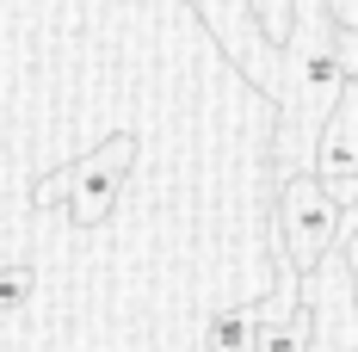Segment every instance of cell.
I'll list each match as a JSON object with an SVG mask.
<instances>
[{"label":"cell","mask_w":358,"mask_h":352,"mask_svg":"<svg viewBox=\"0 0 358 352\" xmlns=\"http://www.w3.org/2000/svg\"><path fill=\"white\" fill-rule=\"evenodd\" d=\"M130 167H136V136H106V148H93V155H80V161L37 179L31 204H69L74 223L93 229V223H106L117 211Z\"/></svg>","instance_id":"6da1fadb"},{"label":"cell","mask_w":358,"mask_h":352,"mask_svg":"<svg viewBox=\"0 0 358 352\" xmlns=\"http://www.w3.org/2000/svg\"><path fill=\"white\" fill-rule=\"evenodd\" d=\"M278 192H285V198H278V223H285V260H290V272H322L327 253L340 247V223H346V211L334 204V192H327L315 174H290Z\"/></svg>","instance_id":"7a4b0ae2"},{"label":"cell","mask_w":358,"mask_h":352,"mask_svg":"<svg viewBox=\"0 0 358 352\" xmlns=\"http://www.w3.org/2000/svg\"><path fill=\"white\" fill-rule=\"evenodd\" d=\"M210 352H259V303H229L204 328Z\"/></svg>","instance_id":"3957f363"},{"label":"cell","mask_w":358,"mask_h":352,"mask_svg":"<svg viewBox=\"0 0 358 352\" xmlns=\"http://www.w3.org/2000/svg\"><path fill=\"white\" fill-rule=\"evenodd\" d=\"M31 290H37V272L25 260H6V266H0V316H19V309L31 303Z\"/></svg>","instance_id":"277c9868"},{"label":"cell","mask_w":358,"mask_h":352,"mask_svg":"<svg viewBox=\"0 0 358 352\" xmlns=\"http://www.w3.org/2000/svg\"><path fill=\"white\" fill-rule=\"evenodd\" d=\"M327 13H334L340 31H358V0H327Z\"/></svg>","instance_id":"5b68a950"},{"label":"cell","mask_w":358,"mask_h":352,"mask_svg":"<svg viewBox=\"0 0 358 352\" xmlns=\"http://www.w3.org/2000/svg\"><path fill=\"white\" fill-rule=\"evenodd\" d=\"M0 167H6V148H0Z\"/></svg>","instance_id":"8992f818"},{"label":"cell","mask_w":358,"mask_h":352,"mask_svg":"<svg viewBox=\"0 0 358 352\" xmlns=\"http://www.w3.org/2000/svg\"><path fill=\"white\" fill-rule=\"evenodd\" d=\"M346 352H358V346H346Z\"/></svg>","instance_id":"52a82bcc"}]
</instances>
